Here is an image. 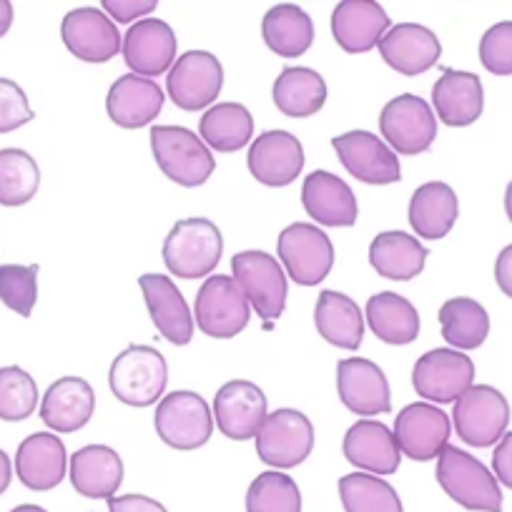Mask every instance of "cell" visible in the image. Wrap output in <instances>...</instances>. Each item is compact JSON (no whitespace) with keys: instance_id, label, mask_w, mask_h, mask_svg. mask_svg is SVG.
<instances>
[{"instance_id":"cell-1","label":"cell","mask_w":512,"mask_h":512,"mask_svg":"<svg viewBox=\"0 0 512 512\" xmlns=\"http://www.w3.org/2000/svg\"><path fill=\"white\" fill-rule=\"evenodd\" d=\"M437 482L450 500L475 512H502V490L495 472L487 470L475 455L447 445L437 457Z\"/></svg>"},{"instance_id":"cell-6","label":"cell","mask_w":512,"mask_h":512,"mask_svg":"<svg viewBox=\"0 0 512 512\" xmlns=\"http://www.w3.org/2000/svg\"><path fill=\"white\" fill-rule=\"evenodd\" d=\"M277 254L284 272L299 287H317L329 277L334 267V244L319 226L289 224L279 234Z\"/></svg>"},{"instance_id":"cell-14","label":"cell","mask_w":512,"mask_h":512,"mask_svg":"<svg viewBox=\"0 0 512 512\" xmlns=\"http://www.w3.org/2000/svg\"><path fill=\"white\" fill-rule=\"evenodd\" d=\"M332 149L337 151L344 169L357 181L369 186L397 184L402 179L400 159L395 151L384 144L372 131H347L342 136H334Z\"/></svg>"},{"instance_id":"cell-29","label":"cell","mask_w":512,"mask_h":512,"mask_svg":"<svg viewBox=\"0 0 512 512\" xmlns=\"http://www.w3.org/2000/svg\"><path fill=\"white\" fill-rule=\"evenodd\" d=\"M96 412V392L81 377H63L48 387L41 402V420L53 432H78Z\"/></svg>"},{"instance_id":"cell-19","label":"cell","mask_w":512,"mask_h":512,"mask_svg":"<svg viewBox=\"0 0 512 512\" xmlns=\"http://www.w3.org/2000/svg\"><path fill=\"white\" fill-rule=\"evenodd\" d=\"M123 58L126 66L144 78H159L161 73L171 71L176 61V33L171 26L159 18H144L134 23L123 38Z\"/></svg>"},{"instance_id":"cell-22","label":"cell","mask_w":512,"mask_h":512,"mask_svg":"<svg viewBox=\"0 0 512 512\" xmlns=\"http://www.w3.org/2000/svg\"><path fill=\"white\" fill-rule=\"evenodd\" d=\"M164 108V91L156 81L136 73H126L111 86L106 98V111L116 126L139 131L149 126Z\"/></svg>"},{"instance_id":"cell-8","label":"cell","mask_w":512,"mask_h":512,"mask_svg":"<svg viewBox=\"0 0 512 512\" xmlns=\"http://www.w3.org/2000/svg\"><path fill=\"white\" fill-rule=\"evenodd\" d=\"M154 427L166 445L181 452H191L211 440L214 412L209 410L204 397L196 395V392H169L156 407Z\"/></svg>"},{"instance_id":"cell-31","label":"cell","mask_w":512,"mask_h":512,"mask_svg":"<svg viewBox=\"0 0 512 512\" xmlns=\"http://www.w3.org/2000/svg\"><path fill=\"white\" fill-rule=\"evenodd\" d=\"M430 251L407 231H382L369 244V264L384 279L410 282L420 277Z\"/></svg>"},{"instance_id":"cell-48","label":"cell","mask_w":512,"mask_h":512,"mask_svg":"<svg viewBox=\"0 0 512 512\" xmlns=\"http://www.w3.org/2000/svg\"><path fill=\"white\" fill-rule=\"evenodd\" d=\"M108 512H166L161 502L146 495H123L108 497Z\"/></svg>"},{"instance_id":"cell-46","label":"cell","mask_w":512,"mask_h":512,"mask_svg":"<svg viewBox=\"0 0 512 512\" xmlns=\"http://www.w3.org/2000/svg\"><path fill=\"white\" fill-rule=\"evenodd\" d=\"M156 0H103V11L111 13L116 23H131L141 16L156 11Z\"/></svg>"},{"instance_id":"cell-28","label":"cell","mask_w":512,"mask_h":512,"mask_svg":"<svg viewBox=\"0 0 512 512\" xmlns=\"http://www.w3.org/2000/svg\"><path fill=\"white\" fill-rule=\"evenodd\" d=\"M66 447L53 432H36L26 437L16 452V475L28 490H53L66 477Z\"/></svg>"},{"instance_id":"cell-36","label":"cell","mask_w":512,"mask_h":512,"mask_svg":"<svg viewBox=\"0 0 512 512\" xmlns=\"http://www.w3.org/2000/svg\"><path fill=\"white\" fill-rule=\"evenodd\" d=\"M272 98L284 116L307 118L322 111L327 83L312 68H284L272 88Z\"/></svg>"},{"instance_id":"cell-51","label":"cell","mask_w":512,"mask_h":512,"mask_svg":"<svg viewBox=\"0 0 512 512\" xmlns=\"http://www.w3.org/2000/svg\"><path fill=\"white\" fill-rule=\"evenodd\" d=\"M13 23V6L8 0H0V38L6 36Z\"/></svg>"},{"instance_id":"cell-20","label":"cell","mask_w":512,"mask_h":512,"mask_svg":"<svg viewBox=\"0 0 512 512\" xmlns=\"http://www.w3.org/2000/svg\"><path fill=\"white\" fill-rule=\"evenodd\" d=\"M139 287L161 337L176 347H186L194 339V314L174 279L166 274H141Z\"/></svg>"},{"instance_id":"cell-43","label":"cell","mask_w":512,"mask_h":512,"mask_svg":"<svg viewBox=\"0 0 512 512\" xmlns=\"http://www.w3.org/2000/svg\"><path fill=\"white\" fill-rule=\"evenodd\" d=\"M0 302L21 317H31L38 302V264H3L0 267Z\"/></svg>"},{"instance_id":"cell-25","label":"cell","mask_w":512,"mask_h":512,"mask_svg":"<svg viewBox=\"0 0 512 512\" xmlns=\"http://www.w3.org/2000/svg\"><path fill=\"white\" fill-rule=\"evenodd\" d=\"M304 211L322 226H354L359 216V204L347 181L329 171H312L302 186Z\"/></svg>"},{"instance_id":"cell-9","label":"cell","mask_w":512,"mask_h":512,"mask_svg":"<svg viewBox=\"0 0 512 512\" xmlns=\"http://www.w3.org/2000/svg\"><path fill=\"white\" fill-rule=\"evenodd\" d=\"M452 425L465 445L492 447L502 440L510 425V405L505 395L490 384H472L455 402Z\"/></svg>"},{"instance_id":"cell-42","label":"cell","mask_w":512,"mask_h":512,"mask_svg":"<svg viewBox=\"0 0 512 512\" xmlns=\"http://www.w3.org/2000/svg\"><path fill=\"white\" fill-rule=\"evenodd\" d=\"M36 379L21 367L0 369V420L21 422L36 412Z\"/></svg>"},{"instance_id":"cell-50","label":"cell","mask_w":512,"mask_h":512,"mask_svg":"<svg viewBox=\"0 0 512 512\" xmlns=\"http://www.w3.org/2000/svg\"><path fill=\"white\" fill-rule=\"evenodd\" d=\"M11 477H13L11 460H8L6 452L0 450V495L8 490V485H11Z\"/></svg>"},{"instance_id":"cell-2","label":"cell","mask_w":512,"mask_h":512,"mask_svg":"<svg viewBox=\"0 0 512 512\" xmlns=\"http://www.w3.org/2000/svg\"><path fill=\"white\" fill-rule=\"evenodd\" d=\"M108 384L116 400L128 407H151L166 392L169 367L159 349L131 344L111 364Z\"/></svg>"},{"instance_id":"cell-15","label":"cell","mask_w":512,"mask_h":512,"mask_svg":"<svg viewBox=\"0 0 512 512\" xmlns=\"http://www.w3.org/2000/svg\"><path fill=\"white\" fill-rule=\"evenodd\" d=\"M452 425L447 412L430 402H412L397 412L395 440L402 455L417 462H430L450 445Z\"/></svg>"},{"instance_id":"cell-27","label":"cell","mask_w":512,"mask_h":512,"mask_svg":"<svg viewBox=\"0 0 512 512\" xmlns=\"http://www.w3.org/2000/svg\"><path fill=\"white\" fill-rule=\"evenodd\" d=\"M432 106L437 118L445 126L465 128L482 116L485 106V91H482L480 76L470 71H455L445 68L432 86Z\"/></svg>"},{"instance_id":"cell-47","label":"cell","mask_w":512,"mask_h":512,"mask_svg":"<svg viewBox=\"0 0 512 512\" xmlns=\"http://www.w3.org/2000/svg\"><path fill=\"white\" fill-rule=\"evenodd\" d=\"M492 472H495L497 482L512 490V432H505L502 440L497 442L495 452H492Z\"/></svg>"},{"instance_id":"cell-7","label":"cell","mask_w":512,"mask_h":512,"mask_svg":"<svg viewBox=\"0 0 512 512\" xmlns=\"http://www.w3.org/2000/svg\"><path fill=\"white\" fill-rule=\"evenodd\" d=\"M256 455L274 470H292L302 465L314 450V427L304 412L284 410L269 412L256 432Z\"/></svg>"},{"instance_id":"cell-44","label":"cell","mask_w":512,"mask_h":512,"mask_svg":"<svg viewBox=\"0 0 512 512\" xmlns=\"http://www.w3.org/2000/svg\"><path fill=\"white\" fill-rule=\"evenodd\" d=\"M480 61L495 76H512V21L495 23L482 36Z\"/></svg>"},{"instance_id":"cell-30","label":"cell","mask_w":512,"mask_h":512,"mask_svg":"<svg viewBox=\"0 0 512 512\" xmlns=\"http://www.w3.org/2000/svg\"><path fill=\"white\" fill-rule=\"evenodd\" d=\"M73 487L91 500H108L123 482V462L116 450L106 445H86L73 452L68 465Z\"/></svg>"},{"instance_id":"cell-52","label":"cell","mask_w":512,"mask_h":512,"mask_svg":"<svg viewBox=\"0 0 512 512\" xmlns=\"http://www.w3.org/2000/svg\"><path fill=\"white\" fill-rule=\"evenodd\" d=\"M505 211H507V219L512 221V181L507 184V191H505Z\"/></svg>"},{"instance_id":"cell-37","label":"cell","mask_w":512,"mask_h":512,"mask_svg":"<svg viewBox=\"0 0 512 512\" xmlns=\"http://www.w3.org/2000/svg\"><path fill=\"white\" fill-rule=\"evenodd\" d=\"M201 139L221 154L241 151L254 136V118L241 103H216L201 116Z\"/></svg>"},{"instance_id":"cell-49","label":"cell","mask_w":512,"mask_h":512,"mask_svg":"<svg viewBox=\"0 0 512 512\" xmlns=\"http://www.w3.org/2000/svg\"><path fill=\"white\" fill-rule=\"evenodd\" d=\"M495 282L505 297L512 299V244H507L500 251L495 262Z\"/></svg>"},{"instance_id":"cell-16","label":"cell","mask_w":512,"mask_h":512,"mask_svg":"<svg viewBox=\"0 0 512 512\" xmlns=\"http://www.w3.org/2000/svg\"><path fill=\"white\" fill-rule=\"evenodd\" d=\"M249 164L251 176L259 184L272 186V189H284V186L294 184L297 176L304 169V146L289 131H264L251 141L249 149Z\"/></svg>"},{"instance_id":"cell-11","label":"cell","mask_w":512,"mask_h":512,"mask_svg":"<svg viewBox=\"0 0 512 512\" xmlns=\"http://www.w3.org/2000/svg\"><path fill=\"white\" fill-rule=\"evenodd\" d=\"M379 131L395 154H425L437 139V116L425 98L402 93L382 108Z\"/></svg>"},{"instance_id":"cell-38","label":"cell","mask_w":512,"mask_h":512,"mask_svg":"<svg viewBox=\"0 0 512 512\" xmlns=\"http://www.w3.org/2000/svg\"><path fill=\"white\" fill-rule=\"evenodd\" d=\"M440 327L447 344L460 352H470V349L482 347L490 334V314L470 297L447 299L440 309Z\"/></svg>"},{"instance_id":"cell-18","label":"cell","mask_w":512,"mask_h":512,"mask_svg":"<svg viewBox=\"0 0 512 512\" xmlns=\"http://www.w3.org/2000/svg\"><path fill=\"white\" fill-rule=\"evenodd\" d=\"M214 417L229 440H251L267 420V395L249 379H231L216 392Z\"/></svg>"},{"instance_id":"cell-39","label":"cell","mask_w":512,"mask_h":512,"mask_svg":"<svg viewBox=\"0 0 512 512\" xmlns=\"http://www.w3.org/2000/svg\"><path fill=\"white\" fill-rule=\"evenodd\" d=\"M339 497L347 512H405L395 487L369 472L344 475L339 480Z\"/></svg>"},{"instance_id":"cell-45","label":"cell","mask_w":512,"mask_h":512,"mask_svg":"<svg viewBox=\"0 0 512 512\" xmlns=\"http://www.w3.org/2000/svg\"><path fill=\"white\" fill-rule=\"evenodd\" d=\"M28 121H33V111L23 88L8 78H0V134H11Z\"/></svg>"},{"instance_id":"cell-21","label":"cell","mask_w":512,"mask_h":512,"mask_svg":"<svg viewBox=\"0 0 512 512\" xmlns=\"http://www.w3.org/2000/svg\"><path fill=\"white\" fill-rule=\"evenodd\" d=\"M61 38L68 51L86 63H106L121 51L116 23L96 8H76L61 23Z\"/></svg>"},{"instance_id":"cell-40","label":"cell","mask_w":512,"mask_h":512,"mask_svg":"<svg viewBox=\"0 0 512 512\" xmlns=\"http://www.w3.org/2000/svg\"><path fill=\"white\" fill-rule=\"evenodd\" d=\"M41 171L36 159L21 149L0 151V204L23 206L36 196Z\"/></svg>"},{"instance_id":"cell-17","label":"cell","mask_w":512,"mask_h":512,"mask_svg":"<svg viewBox=\"0 0 512 512\" xmlns=\"http://www.w3.org/2000/svg\"><path fill=\"white\" fill-rule=\"evenodd\" d=\"M337 392L342 405L359 417L392 412L387 374L364 357H349L337 364Z\"/></svg>"},{"instance_id":"cell-35","label":"cell","mask_w":512,"mask_h":512,"mask_svg":"<svg viewBox=\"0 0 512 512\" xmlns=\"http://www.w3.org/2000/svg\"><path fill=\"white\" fill-rule=\"evenodd\" d=\"M262 36L269 51L282 58H299L312 48L314 23L307 11L294 3H279L269 8L262 21Z\"/></svg>"},{"instance_id":"cell-33","label":"cell","mask_w":512,"mask_h":512,"mask_svg":"<svg viewBox=\"0 0 512 512\" xmlns=\"http://www.w3.org/2000/svg\"><path fill=\"white\" fill-rule=\"evenodd\" d=\"M460 216V201L445 181H427L410 199V224L422 239H442Z\"/></svg>"},{"instance_id":"cell-53","label":"cell","mask_w":512,"mask_h":512,"mask_svg":"<svg viewBox=\"0 0 512 512\" xmlns=\"http://www.w3.org/2000/svg\"><path fill=\"white\" fill-rule=\"evenodd\" d=\"M11 512H46V510L38 505H18V507H13Z\"/></svg>"},{"instance_id":"cell-41","label":"cell","mask_w":512,"mask_h":512,"mask_svg":"<svg viewBox=\"0 0 512 512\" xmlns=\"http://www.w3.org/2000/svg\"><path fill=\"white\" fill-rule=\"evenodd\" d=\"M246 512H302V492L287 472L256 475L246 490Z\"/></svg>"},{"instance_id":"cell-5","label":"cell","mask_w":512,"mask_h":512,"mask_svg":"<svg viewBox=\"0 0 512 512\" xmlns=\"http://www.w3.org/2000/svg\"><path fill=\"white\" fill-rule=\"evenodd\" d=\"M231 272H234V282L249 299L251 309L267 322V329L272 327L274 319L284 314L289 292L287 274L277 262V256L259 249L239 251L231 259Z\"/></svg>"},{"instance_id":"cell-13","label":"cell","mask_w":512,"mask_h":512,"mask_svg":"<svg viewBox=\"0 0 512 512\" xmlns=\"http://www.w3.org/2000/svg\"><path fill=\"white\" fill-rule=\"evenodd\" d=\"M224 86V68L209 51H186L166 78V91L181 111H204Z\"/></svg>"},{"instance_id":"cell-34","label":"cell","mask_w":512,"mask_h":512,"mask_svg":"<svg viewBox=\"0 0 512 512\" xmlns=\"http://www.w3.org/2000/svg\"><path fill=\"white\" fill-rule=\"evenodd\" d=\"M367 322L384 344L407 347L420 337V314L415 304L395 292H379L367 302Z\"/></svg>"},{"instance_id":"cell-23","label":"cell","mask_w":512,"mask_h":512,"mask_svg":"<svg viewBox=\"0 0 512 512\" xmlns=\"http://www.w3.org/2000/svg\"><path fill=\"white\" fill-rule=\"evenodd\" d=\"M377 48L384 63L402 76H420L430 71L442 56V46L435 33L417 23H400L390 28Z\"/></svg>"},{"instance_id":"cell-32","label":"cell","mask_w":512,"mask_h":512,"mask_svg":"<svg viewBox=\"0 0 512 512\" xmlns=\"http://www.w3.org/2000/svg\"><path fill=\"white\" fill-rule=\"evenodd\" d=\"M314 324L324 342L354 352L364 339V317L359 304L337 289H324L314 307Z\"/></svg>"},{"instance_id":"cell-24","label":"cell","mask_w":512,"mask_h":512,"mask_svg":"<svg viewBox=\"0 0 512 512\" xmlns=\"http://www.w3.org/2000/svg\"><path fill=\"white\" fill-rule=\"evenodd\" d=\"M390 31V16L372 0H344L332 13V36L347 53H367Z\"/></svg>"},{"instance_id":"cell-4","label":"cell","mask_w":512,"mask_h":512,"mask_svg":"<svg viewBox=\"0 0 512 512\" xmlns=\"http://www.w3.org/2000/svg\"><path fill=\"white\" fill-rule=\"evenodd\" d=\"M151 151L164 176L184 189L206 184L216 171V161L204 141L184 126L151 128Z\"/></svg>"},{"instance_id":"cell-26","label":"cell","mask_w":512,"mask_h":512,"mask_svg":"<svg viewBox=\"0 0 512 512\" xmlns=\"http://www.w3.org/2000/svg\"><path fill=\"white\" fill-rule=\"evenodd\" d=\"M344 457L357 470L369 475H392L402 462L400 445L390 427L374 420H362L352 425L344 435Z\"/></svg>"},{"instance_id":"cell-3","label":"cell","mask_w":512,"mask_h":512,"mask_svg":"<svg viewBox=\"0 0 512 512\" xmlns=\"http://www.w3.org/2000/svg\"><path fill=\"white\" fill-rule=\"evenodd\" d=\"M224 239L214 221L181 219L164 241V264L179 279L209 277L221 262Z\"/></svg>"},{"instance_id":"cell-10","label":"cell","mask_w":512,"mask_h":512,"mask_svg":"<svg viewBox=\"0 0 512 512\" xmlns=\"http://www.w3.org/2000/svg\"><path fill=\"white\" fill-rule=\"evenodd\" d=\"M196 327L214 339H231L246 329L251 304L234 282V277L214 274L201 284L194 304Z\"/></svg>"},{"instance_id":"cell-12","label":"cell","mask_w":512,"mask_h":512,"mask_svg":"<svg viewBox=\"0 0 512 512\" xmlns=\"http://www.w3.org/2000/svg\"><path fill=\"white\" fill-rule=\"evenodd\" d=\"M475 382V362L460 349H430L417 359L412 384L417 395L437 405L457 402Z\"/></svg>"}]
</instances>
